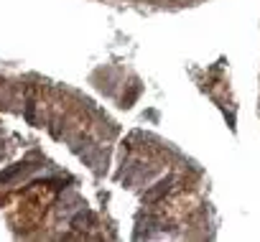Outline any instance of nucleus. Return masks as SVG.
<instances>
[{
	"mask_svg": "<svg viewBox=\"0 0 260 242\" xmlns=\"http://www.w3.org/2000/svg\"><path fill=\"white\" fill-rule=\"evenodd\" d=\"M171 184H174V179L169 176V179H164V181H158L153 189H148L146 194H143V201H148V204H153V201H158V199H164L166 194H169V189H171Z\"/></svg>",
	"mask_w": 260,
	"mask_h": 242,
	"instance_id": "nucleus-1",
	"label": "nucleus"
},
{
	"mask_svg": "<svg viewBox=\"0 0 260 242\" xmlns=\"http://www.w3.org/2000/svg\"><path fill=\"white\" fill-rule=\"evenodd\" d=\"M31 168H36V166H34V163H26V161H18V163H13L11 168L0 171V184H8V181L18 179L21 174H26V171H31Z\"/></svg>",
	"mask_w": 260,
	"mask_h": 242,
	"instance_id": "nucleus-2",
	"label": "nucleus"
},
{
	"mask_svg": "<svg viewBox=\"0 0 260 242\" xmlns=\"http://www.w3.org/2000/svg\"><path fill=\"white\" fill-rule=\"evenodd\" d=\"M26 120L34 125V102H26Z\"/></svg>",
	"mask_w": 260,
	"mask_h": 242,
	"instance_id": "nucleus-3",
	"label": "nucleus"
},
{
	"mask_svg": "<svg viewBox=\"0 0 260 242\" xmlns=\"http://www.w3.org/2000/svg\"><path fill=\"white\" fill-rule=\"evenodd\" d=\"M0 161H3V153H0Z\"/></svg>",
	"mask_w": 260,
	"mask_h": 242,
	"instance_id": "nucleus-4",
	"label": "nucleus"
}]
</instances>
